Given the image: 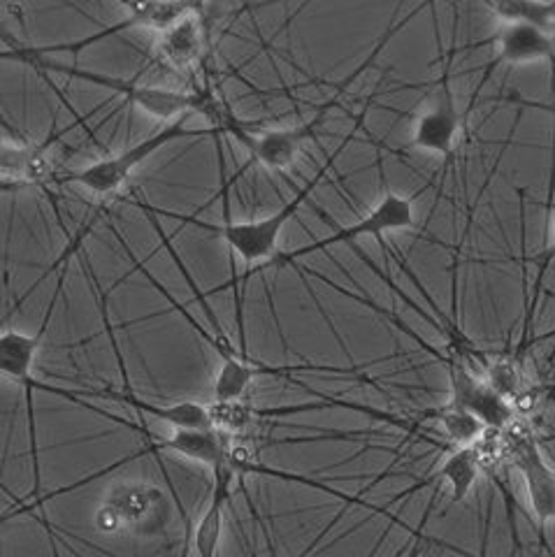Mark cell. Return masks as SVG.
Returning a JSON list of instances; mask_svg holds the SVG:
<instances>
[{
    "label": "cell",
    "instance_id": "6da1fadb",
    "mask_svg": "<svg viewBox=\"0 0 555 557\" xmlns=\"http://www.w3.org/2000/svg\"><path fill=\"white\" fill-rule=\"evenodd\" d=\"M409 20H403L400 24H395V26H391L384 35H381V40L377 42V47L370 51V57L362 61L351 75H346L344 77V82H340L337 84V89H335V94H333V98H328L325 102H321L319 108H317V112H314V116H311L309 121H305V124H300V126H291V128H260L258 131V124H245V121H239V119H235L233 124H231V128L225 131L229 135H233L237 143H242L247 147V151H249V159H247V163L242 165L233 177L229 180L225 177V184L229 186H233L242 174H245L247 170H251L254 165H263V168H268V170H276V172H286V170H291L293 165H296V161L300 159V153H303V149H305V145L309 143V139H314L319 133H321V128H323V124H325V119H328V114H331L337 104H340V100H342V96L346 94V89H349V86L366 73V70L374 63V59L381 54V49L386 47V42L393 38V35L400 30L405 24H407Z\"/></svg>",
    "mask_w": 555,
    "mask_h": 557
},
{
    "label": "cell",
    "instance_id": "7a4b0ae2",
    "mask_svg": "<svg viewBox=\"0 0 555 557\" xmlns=\"http://www.w3.org/2000/svg\"><path fill=\"white\" fill-rule=\"evenodd\" d=\"M67 276V265L61 270L59 282L51 293V300L45 313V321L40 323L38 333H22V330H0V376L20 383L26 391V413H28V428H30V453H33V472H36V493H40V462H38V434H36V413H33V393L45 391L51 395H59L63 399H71V403L79 405V397L75 391L67 388H54L47 386L45 381L36 379V358L40 354V346L47 337V330L51 319H54V311L59 305V298L63 293V284Z\"/></svg>",
    "mask_w": 555,
    "mask_h": 557
},
{
    "label": "cell",
    "instance_id": "3957f363",
    "mask_svg": "<svg viewBox=\"0 0 555 557\" xmlns=\"http://www.w3.org/2000/svg\"><path fill=\"white\" fill-rule=\"evenodd\" d=\"M186 119L182 116L172 124H165L163 128L156 131L153 135L140 139L137 145L126 147L124 151L106 156V159L94 161L89 165H84L82 170L75 172H65L59 174L57 184L59 186H79L89 194L98 196V198H110L114 194H119L121 188L128 184V180L133 177V172L140 168L145 161H149L153 153H159L163 147L177 143L182 137H200V135H214L217 131H188L186 128Z\"/></svg>",
    "mask_w": 555,
    "mask_h": 557
},
{
    "label": "cell",
    "instance_id": "277c9868",
    "mask_svg": "<svg viewBox=\"0 0 555 557\" xmlns=\"http://www.w3.org/2000/svg\"><path fill=\"white\" fill-rule=\"evenodd\" d=\"M0 59H10V61H22L28 65H36L40 70H51V73H61L75 79L91 82L96 86H102V89H110L116 96H124L128 102L137 104L145 114L149 116H159V119H182V116H194L196 108V94L194 91H172V89H156V86H143L135 82H124V79H114L108 75H96L89 73V70H79L73 65H61L49 61L45 57H28L20 47H12L8 51H0Z\"/></svg>",
    "mask_w": 555,
    "mask_h": 557
},
{
    "label": "cell",
    "instance_id": "5b68a950",
    "mask_svg": "<svg viewBox=\"0 0 555 557\" xmlns=\"http://www.w3.org/2000/svg\"><path fill=\"white\" fill-rule=\"evenodd\" d=\"M414 198H405L397 196L393 190H386L381 200L370 209V212L358 219L351 225H344V228L335 231L333 235H328L323 239H317L311 244H305L300 249H293L286 253H276V258L272 260L270 265H266V270L270 268H288V265H298L303 258L317 253V251H325L331 247H337V244H354L360 237H377L381 239L386 233H397V231H409L414 228ZM263 270V272H266Z\"/></svg>",
    "mask_w": 555,
    "mask_h": 557
},
{
    "label": "cell",
    "instance_id": "8992f818",
    "mask_svg": "<svg viewBox=\"0 0 555 557\" xmlns=\"http://www.w3.org/2000/svg\"><path fill=\"white\" fill-rule=\"evenodd\" d=\"M444 364L451 379V399L448 405L458 409L470 411L474 418L483 423L489 432L502 434L516 425L518 411L514 403L497 395L489 383L481 379L465 360H451L444 358Z\"/></svg>",
    "mask_w": 555,
    "mask_h": 557
},
{
    "label": "cell",
    "instance_id": "52a82bcc",
    "mask_svg": "<svg viewBox=\"0 0 555 557\" xmlns=\"http://www.w3.org/2000/svg\"><path fill=\"white\" fill-rule=\"evenodd\" d=\"M507 446L514 465L523 476L530 509L540 522V539L544 542L546 525L555 522V469L544 458L540 444L534 442L530 432L514 425L507 430Z\"/></svg>",
    "mask_w": 555,
    "mask_h": 557
},
{
    "label": "cell",
    "instance_id": "ba28073f",
    "mask_svg": "<svg viewBox=\"0 0 555 557\" xmlns=\"http://www.w3.org/2000/svg\"><path fill=\"white\" fill-rule=\"evenodd\" d=\"M451 61H454V51L448 54L437 79L435 100L416 119L411 133V147L432 156H448L456 149L465 121L456 104L454 89H451Z\"/></svg>",
    "mask_w": 555,
    "mask_h": 557
},
{
    "label": "cell",
    "instance_id": "9c48e42d",
    "mask_svg": "<svg viewBox=\"0 0 555 557\" xmlns=\"http://www.w3.org/2000/svg\"><path fill=\"white\" fill-rule=\"evenodd\" d=\"M202 5L196 3H126L124 10L128 12L124 20L102 28L89 38H84L79 42H65V45H49V47H36V49H28V47H20L24 54L28 57H49V54H61V51H71V54H79L82 49L91 47L96 42L102 40H110L114 35L131 30V28H151L156 33H163L168 28H172L175 24H180L184 16H188L190 12L200 10Z\"/></svg>",
    "mask_w": 555,
    "mask_h": 557
},
{
    "label": "cell",
    "instance_id": "30bf717a",
    "mask_svg": "<svg viewBox=\"0 0 555 557\" xmlns=\"http://www.w3.org/2000/svg\"><path fill=\"white\" fill-rule=\"evenodd\" d=\"M71 128L49 133L45 143L20 145L12 139H0V190L22 188V186H42L57 184V168L47 159L49 149Z\"/></svg>",
    "mask_w": 555,
    "mask_h": 557
},
{
    "label": "cell",
    "instance_id": "8fae6325",
    "mask_svg": "<svg viewBox=\"0 0 555 557\" xmlns=\"http://www.w3.org/2000/svg\"><path fill=\"white\" fill-rule=\"evenodd\" d=\"M489 42L495 45V54L483 67V79L477 86V94L493 77L499 65H526L555 59V35L530 24L499 22Z\"/></svg>",
    "mask_w": 555,
    "mask_h": 557
},
{
    "label": "cell",
    "instance_id": "7c38bea8",
    "mask_svg": "<svg viewBox=\"0 0 555 557\" xmlns=\"http://www.w3.org/2000/svg\"><path fill=\"white\" fill-rule=\"evenodd\" d=\"M79 399H110V403L126 405L135 411L159 418V421L172 425L175 430H212L207 405L200 403H177V405H153L137 397L131 388V379L124 372V388H98V391H75Z\"/></svg>",
    "mask_w": 555,
    "mask_h": 557
},
{
    "label": "cell",
    "instance_id": "4fadbf2b",
    "mask_svg": "<svg viewBox=\"0 0 555 557\" xmlns=\"http://www.w3.org/2000/svg\"><path fill=\"white\" fill-rule=\"evenodd\" d=\"M237 476L239 474L231 467V462H225L223 467L212 472L210 504H207V509L198 518L196 530H190L184 557L188 553V546L196 548L198 557H219L223 528H225V507H229L233 499V481Z\"/></svg>",
    "mask_w": 555,
    "mask_h": 557
},
{
    "label": "cell",
    "instance_id": "5bb4252c",
    "mask_svg": "<svg viewBox=\"0 0 555 557\" xmlns=\"http://www.w3.org/2000/svg\"><path fill=\"white\" fill-rule=\"evenodd\" d=\"M137 432H143L147 437L145 448L149 456H156V453H177V456L186 460L205 465L210 472L229 462V437L214 430H175L165 440L156 437L145 428Z\"/></svg>",
    "mask_w": 555,
    "mask_h": 557
},
{
    "label": "cell",
    "instance_id": "9a60e30c",
    "mask_svg": "<svg viewBox=\"0 0 555 557\" xmlns=\"http://www.w3.org/2000/svg\"><path fill=\"white\" fill-rule=\"evenodd\" d=\"M200 10L190 12L180 24L159 33L161 38L156 45V57L177 73L194 70L207 54V30L202 16H198Z\"/></svg>",
    "mask_w": 555,
    "mask_h": 557
},
{
    "label": "cell",
    "instance_id": "2e32d148",
    "mask_svg": "<svg viewBox=\"0 0 555 557\" xmlns=\"http://www.w3.org/2000/svg\"><path fill=\"white\" fill-rule=\"evenodd\" d=\"M161 493L151 485H126L116 487L114 495L98 511V530L140 528L161 507Z\"/></svg>",
    "mask_w": 555,
    "mask_h": 557
},
{
    "label": "cell",
    "instance_id": "e0dca14e",
    "mask_svg": "<svg viewBox=\"0 0 555 557\" xmlns=\"http://www.w3.org/2000/svg\"><path fill=\"white\" fill-rule=\"evenodd\" d=\"M481 465H483V456H481L479 446L456 448L444 458L437 472L423 479L421 485H430L432 481H444L451 487V502L460 504L467 499V495L472 493L474 483L479 481Z\"/></svg>",
    "mask_w": 555,
    "mask_h": 557
},
{
    "label": "cell",
    "instance_id": "ac0fdd59",
    "mask_svg": "<svg viewBox=\"0 0 555 557\" xmlns=\"http://www.w3.org/2000/svg\"><path fill=\"white\" fill-rule=\"evenodd\" d=\"M207 416H210V428L225 437H249L256 421L260 418V409L247 399H235V403H207Z\"/></svg>",
    "mask_w": 555,
    "mask_h": 557
},
{
    "label": "cell",
    "instance_id": "d6986e66",
    "mask_svg": "<svg viewBox=\"0 0 555 557\" xmlns=\"http://www.w3.org/2000/svg\"><path fill=\"white\" fill-rule=\"evenodd\" d=\"M435 418H437L442 432L448 437V442L458 448L479 446L485 434H489V430L483 428L479 418H474L470 411L458 409L448 403L444 407H440V411H435Z\"/></svg>",
    "mask_w": 555,
    "mask_h": 557
},
{
    "label": "cell",
    "instance_id": "ffe728a7",
    "mask_svg": "<svg viewBox=\"0 0 555 557\" xmlns=\"http://www.w3.org/2000/svg\"><path fill=\"white\" fill-rule=\"evenodd\" d=\"M497 22H520L534 28H542L555 35V3H518V0H505V3L485 5Z\"/></svg>",
    "mask_w": 555,
    "mask_h": 557
},
{
    "label": "cell",
    "instance_id": "44dd1931",
    "mask_svg": "<svg viewBox=\"0 0 555 557\" xmlns=\"http://www.w3.org/2000/svg\"><path fill=\"white\" fill-rule=\"evenodd\" d=\"M534 284H532V293H530V302H528V311H526V323H523V342H520L518 351H523V348L530 344V333H532V323H534V313H536V305H540V295L546 282V274L551 270V265L555 263V207L551 209V216H548V239H546V249L542 253H536L534 258Z\"/></svg>",
    "mask_w": 555,
    "mask_h": 557
},
{
    "label": "cell",
    "instance_id": "7402d4cb",
    "mask_svg": "<svg viewBox=\"0 0 555 557\" xmlns=\"http://www.w3.org/2000/svg\"><path fill=\"white\" fill-rule=\"evenodd\" d=\"M22 513H30L28 504H22V507H12L5 513H0V525H3V522H8V520H12V518H16V516H22Z\"/></svg>",
    "mask_w": 555,
    "mask_h": 557
}]
</instances>
